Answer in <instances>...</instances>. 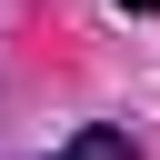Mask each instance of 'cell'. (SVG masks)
<instances>
[{"label":"cell","mask_w":160,"mask_h":160,"mask_svg":"<svg viewBox=\"0 0 160 160\" xmlns=\"http://www.w3.org/2000/svg\"><path fill=\"white\" fill-rule=\"evenodd\" d=\"M50 160H130V130H120V120H90V130H70Z\"/></svg>","instance_id":"6da1fadb"},{"label":"cell","mask_w":160,"mask_h":160,"mask_svg":"<svg viewBox=\"0 0 160 160\" xmlns=\"http://www.w3.org/2000/svg\"><path fill=\"white\" fill-rule=\"evenodd\" d=\"M110 10H160V0H110Z\"/></svg>","instance_id":"7a4b0ae2"}]
</instances>
